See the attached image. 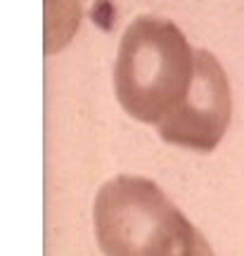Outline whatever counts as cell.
<instances>
[{
	"instance_id": "obj_3",
	"label": "cell",
	"mask_w": 244,
	"mask_h": 256,
	"mask_svg": "<svg viewBox=\"0 0 244 256\" xmlns=\"http://www.w3.org/2000/svg\"><path fill=\"white\" fill-rule=\"evenodd\" d=\"M230 110L232 98L223 66L211 52L197 50L194 78L188 98L178 112H173L162 126H156V130L168 145L192 152H211L226 136Z\"/></svg>"
},
{
	"instance_id": "obj_4",
	"label": "cell",
	"mask_w": 244,
	"mask_h": 256,
	"mask_svg": "<svg viewBox=\"0 0 244 256\" xmlns=\"http://www.w3.org/2000/svg\"><path fill=\"white\" fill-rule=\"evenodd\" d=\"M81 24V0H46V55L69 46Z\"/></svg>"
},
{
	"instance_id": "obj_1",
	"label": "cell",
	"mask_w": 244,
	"mask_h": 256,
	"mask_svg": "<svg viewBox=\"0 0 244 256\" xmlns=\"http://www.w3.org/2000/svg\"><path fill=\"white\" fill-rule=\"evenodd\" d=\"M194 55L173 22L142 14L128 24L114 62V92L128 116L162 126L194 78Z\"/></svg>"
},
{
	"instance_id": "obj_2",
	"label": "cell",
	"mask_w": 244,
	"mask_h": 256,
	"mask_svg": "<svg viewBox=\"0 0 244 256\" xmlns=\"http://www.w3.org/2000/svg\"><path fill=\"white\" fill-rule=\"evenodd\" d=\"M104 256H197L199 235L162 188L142 176H116L92 204Z\"/></svg>"
},
{
	"instance_id": "obj_5",
	"label": "cell",
	"mask_w": 244,
	"mask_h": 256,
	"mask_svg": "<svg viewBox=\"0 0 244 256\" xmlns=\"http://www.w3.org/2000/svg\"><path fill=\"white\" fill-rule=\"evenodd\" d=\"M197 256H214V254H211V249H208V244H206V242H204V238H199Z\"/></svg>"
}]
</instances>
